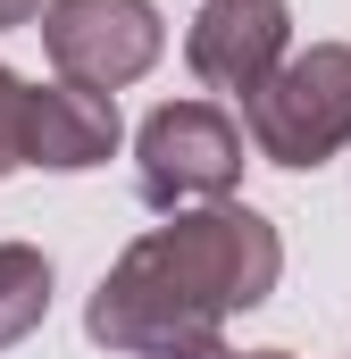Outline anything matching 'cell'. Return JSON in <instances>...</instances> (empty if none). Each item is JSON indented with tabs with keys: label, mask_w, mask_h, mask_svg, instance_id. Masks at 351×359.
Here are the masks:
<instances>
[{
	"label": "cell",
	"mask_w": 351,
	"mask_h": 359,
	"mask_svg": "<svg viewBox=\"0 0 351 359\" xmlns=\"http://www.w3.org/2000/svg\"><path fill=\"white\" fill-rule=\"evenodd\" d=\"M284 276V234L267 226L251 201H209L176 209L168 226L134 234L117 268L92 284L84 334L117 359L209 343L234 309H260Z\"/></svg>",
	"instance_id": "obj_1"
},
{
	"label": "cell",
	"mask_w": 351,
	"mask_h": 359,
	"mask_svg": "<svg viewBox=\"0 0 351 359\" xmlns=\"http://www.w3.org/2000/svg\"><path fill=\"white\" fill-rule=\"evenodd\" d=\"M243 134L267 168H326L351 142V42H310L293 50L251 100Z\"/></svg>",
	"instance_id": "obj_2"
},
{
	"label": "cell",
	"mask_w": 351,
	"mask_h": 359,
	"mask_svg": "<svg viewBox=\"0 0 351 359\" xmlns=\"http://www.w3.org/2000/svg\"><path fill=\"white\" fill-rule=\"evenodd\" d=\"M243 126L218 109V100H159L134 134V184L151 209H209V201H234L243 184Z\"/></svg>",
	"instance_id": "obj_3"
},
{
	"label": "cell",
	"mask_w": 351,
	"mask_h": 359,
	"mask_svg": "<svg viewBox=\"0 0 351 359\" xmlns=\"http://www.w3.org/2000/svg\"><path fill=\"white\" fill-rule=\"evenodd\" d=\"M42 50L67 84L126 92L143 84L168 50V17L151 0H51L42 8Z\"/></svg>",
	"instance_id": "obj_4"
},
{
	"label": "cell",
	"mask_w": 351,
	"mask_h": 359,
	"mask_svg": "<svg viewBox=\"0 0 351 359\" xmlns=\"http://www.w3.org/2000/svg\"><path fill=\"white\" fill-rule=\"evenodd\" d=\"M293 59V8L284 0H201V17L184 25V67L209 92H251Z\"/></svg>",
	"instance_id": "obj_5"
},
{
	"label": "cell",
	"mask_w": 351,
	"mask_h": 359,
	"mask_svg": "<svg viewBox=\"0 0 351 359\" xmlns=\"http://www.w3.org/2000/svg\"><path fill=\"white\" fill-rule=\"evenodd\" d=\"M126 142V117H117V92L92 84H34V117H25V168H51V176H84V168H109Z\"/></svg>",
	"instance_id": "obj_6"
},
{
	"label": "cell",
	"mask_w": 351,
	"mask_h": 359,
	"mask_svg": "<svg viewBox=\"0 0 351 359\" xmlns=\"http://www.w3.org/2000/svg\"><path fill=\"white\" fill-rule=\"evenodd\" d=\"M51 309V259L34 243H0V351L25 343Z\"/></svg>",
	"instance_id": "obj_7"
},
{
	"label": "cell",
	"mask_w": 351,
	"mask_h": 359,
	"mask_svg": "<svg viewBox=\"0 0 351 359\" xmlns=\"http://www.w3.org/2000/svg\"><path fill=\"white\" fill-rule=\"evenodd\" d=\"M25 117H34V84L0 67V176L25 168Z\"/></svg>",
	"instance_id": "obj_8"
},
{
	"label": "cell",
	"mask_w": 351,
	"mask_h": 359,
	"mask_svg": "<svg viewBox=\"0 0 351 359\" xmlns=\"http://www.w3.org/2000/svg\"><path fill=\"white\" fill-rule=\"evenodd\" d=\"M143 359H226V334H209V343H176V351H143Z\"/></svg>",
	"instance_id": "obj_9"
},
{
	"label": "cell",
	"mask_w": 351,
	"mask_h": 359,
	"mask_svg": "<svg viewBox=\"0 0 351 359\" xmlns=\"http://www.w3.org/2000/svg\"><path fill=\"white\" fill-rule=\"evenodd\" d=\"M42 8H51V0H0V34H8V25H34Z\"/></svg>",
	"instance_id": "obj_10"
},
{
	"label": "cell",
	"mask_w": 351,
	"mask_h": 359,
	"mask_svg": "<svg viewBox=\"0 0 351 359\" xmlns=\"http://www.w3.org/2000/svg\"><path fill=\"white\" fill-rule=\"evenodd\" d=\"M226 359H293V351H226Z\"/></svg>",
	"instance_id": "obj_11"
}]
</instances>
